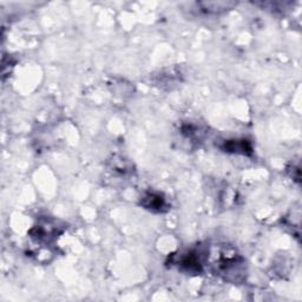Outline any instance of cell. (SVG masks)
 Here are the masks:
<instances>
[{
    "instance_id": "1",
    "label": "cell",
    "mask_w": 302,
    "mask_h": 302,
    "mask_svg": "<svg viewBox=\"0 0 302 302\" xmlns=\"http://www.w3.org/2000/svg\"><path fill=\"white\" fill-rule=\"evenodd\" d=\"M142 204L149 210L152 211H163L166 208L165 198H163L159 194L149 193L142 198Z\"/></svg>"
},
{
    "instance_id": "2",
    "label": "cell",
    "mask_w": 302,
    "mask_h": 302,
    "mask_svg": "<svg viewBox=\"0 0 302 302\" xmlns=\"http://www.w3.org/2000/svg\"><path fill=\"white\" fill-rule=\"evenodd\" d=\"M225 150L228 152H241L247 154V151H251V147L247 141H228L226 142Z\"/></svg>"
}]
</instances>
